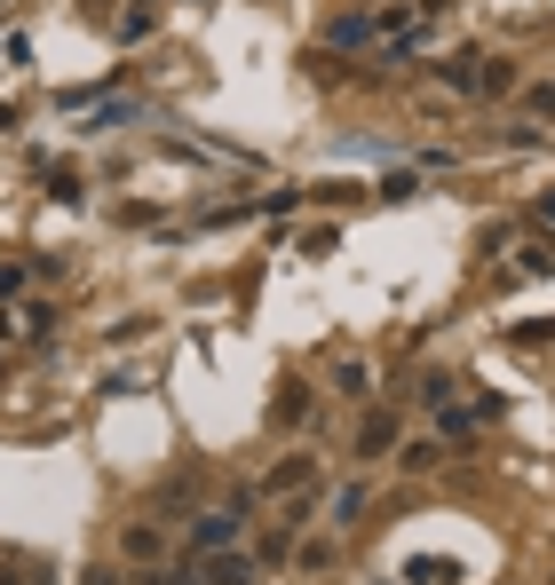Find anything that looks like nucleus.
I'll use <instances>...</instances> for the list:
<instances>
[{
    "label": "nucleus",
    "instance_id": "412c9836",
    "mask_svg": "<svg viewBox=\"0 0 555 585\" xmlns=\"http://www.w3.org/2000/svg\"><path fill=\"white\" fill-rule=\"evenodd\" d=\"M413 190H420V175H389V183H381V198H389V206H405Z\"/></svg>",
    "mask_w": 555,
    "mask_h": 585
},
{
    "label": "nucleus",
    "instance_id": "a878e982",
    "mask_svg": "<svg viewBox=\"0 0 555 585\" xmlns=\"http://www.w3.org/2000/svg\"><path fill=\"white\" fill-rule=\"evenodd\" d=\"M413 9H420V16H437V9H452V0H413Z\"/></svg>",
    "mask_w": 555,
    "mask_h": 585
},
{
    "label": "nucleus",
    "instance_id": "f3484780",
    "mask_svg": "<svg viewBox=\"0 0 555 585\" xmlns=\"http://www.w3.org/2000/svg\"><path fill=\"white\" fill-rule=\"evenodd\" d=\"M420 403H429V411L452 403V372H420Z\"/></svg>",
    "mask_w": 555,
    "mask_h": 585
},
{
    "label": "nucleus",
    "instance_id": "423d86ee",
    "mask_svg": "<svg viewBox=\"0 0 555 585\" xmlns=\"http://www.w3.org/2000/svg\"><path fill=\"white\" fill-rule=\"evenodd\" d=\"M397 452V411H366V420H357V459H389Z\"/></svg>",
    "mask_w": 555,
    "mask_h": 585
},
{
    "label": "nucleus",
    "instance_id": "f03ea898",
    "mask_svg": "<svg viewBox=\"0 0 555 585\" xmlns=\"http://www.w3.org/2000/svg\"><path fill=\"white\" fill-rule=\"evenodd\" d=\"M190 570H199V585H254V577H263V562H254V554H239V546L190 554Z\"/></svg>",
    "mask_w": 555,
    "mask_h": 585
},
{
    "label": "nucleus",
    "instance_id": "bb28decb",
    "mask_svg": "<svg viewBox=\"0 0 555 585\" xmlns=\"http://www.w3.org/2000/svg\"><path fill=\"white\" fill-rule=\"evenodd\" d=\"M0 340H9V317H0Z\"/></svg>",
    "mask_w": 555,
    "mask_h": 585
},
{
    "label": "nucleus",
    "instance_id": "dca6fc26",
    "mask_svg": "<svg viewBox=\"0 0 555 585\" xmlns=\"http://www.w3.org/2000/svg\"><path fill=\"white\" fill-rule=\"evenodd\" d=\"M547 340H555V317H540V325H516V332H508V349H547Z\"/></svg>",
    "mask_w": 555,
    "mask_h": 585
},
{
    "label": "nucleus",
    "instance_id": "6ab92c4d",
    "mask_svg": "<svg viewBox=\"0 0 555 585\" xmlns=\"http://www.w3.org/2000/svg\"><path fill=\"white\" fill-rule=\"evenodd\" d=\"M136 585H199V570H190V562H183V570H159V562H151Z\"/></svg>",
    "mask_w": 555,
    "mask_h": 585
},
{
    "label": "nucleus",
    "instance_id": "aec40b11",
    "mask_svg": "<svg viewBox=\"0 0 555 585\" xmlns=\"http://www.w3.org/2000/svg\"><path fill=\"white\" fill-rule=\"evenodd\" d=\"M278 420H310V388H286L278 396Z\"/></svg>",
    "mask_w": 555,
    "mask_h": 585
},
{
    "label": "nucleus",
    "instance_id": "9d476101",
    "mask_svg": "<svg viewBox=\"0 0 555 585\" xmlns=\"http://www.w3.org/2000/svg\"><path fill=\"white\" fill-rule=\"evenodd\" d=\"M547 269H555V230H540V237L516 246V278H547Z\"/></svg>",
    "mask_w": 555,
    "mask_h": 585
},
{
    "label": "nucleus",
    "instance_id": "1a4fd4ad",
    "mask_svg": "<svg viewBox=\"0 0 555 585\" xmlns=\"http://www.w3.org/2000/svg\"><path fill=\"white\" fill-rule=\"evenodd\" d=\"M366 506H373V483H366V475H349V483H342L334 499H325V514H334L342 530H349V523H357V514H366Z\"/></svg>",
    "mask_w": 555,
    "mask_h": 585
},
{
    "label": "nucleus",
    "instance_id": "f257e3e1",
    "mask_svg": "<svg viewBox=\"0 0 555 585\" xmlns=\"http://www.w3.org/2000/svg\"><path fill=\"white\" fill-rule=\"evenodd\" d=\"M254 506H263V491H231L222 506H207V514H190V530H183V546L190 554H215V546H239L246 538V523H254Z\"/></svg>",
    "mask_w": 555,
    "mask_h": 585
},
{
    "label": "nucleus",
    "instance_id": "7ed1b4c3",
    "mask_svg": "<svg viewBox=\"0 0 555 585\" xmlns=\"http://www.w3.org/2000/svg\"><path fill=\"white\" fill-rule=\"evenodd\" d=\"M373 40H381L373 9H342L334 24H325V56H349V48H373Z\"/></svg>",
    "mask_w": 555,
    "mask_h": 585
},
{
    "label": "nucleus",
    "instance_id": "2eb2a0df",
    "mask_svg": "<svg viewBox=\"0 0 555 585\" xmlns=\"http://www.w3.org/2000/svg\"><path fill=\"white\" fill-rule=\"evenodd\" d=\"M476 63H484V56H444L437 80H444V87H476Z\"/></svg>",
    "mask_w": 555,
    "mask_h": 585
},
{
    "label": "nucleus",
    "instance_id": "f8f14e48",
    "mask_svg": "<svg viewBox=\"0 0 555 585\" xmlns=\"http://www.w3.org/2000/svg\"><path fill=\"white\" fill-rule=\"evenodd\" d=\"M508 87H516V63H508V56H484V63H476V87H469V95H508Z\"/></svg>",
    "mask_w": 555,
    "mask_h": 585
},
{
    "label": "nucleus",
    "instance_id": "6e6552de",
    "mask_svg": "<svg viewBox=\"0 0 555 585\" xmlns=\"http://www.w3.org/2000/svg\"><path fill=\"white\" fill-rule=\"evenodd\" d=\"M119 554L127 562H159V554H167V530H159V523H127L119 530Z\"/></svg>",
    "mask_w": 555,
    "mask_h": 585
},
{
    "label": "nucleus",
    "instance_id": "39448f33",
    "mask_svg": "<svg viewBox=\"0 0 555 585\" xmlns=\"http://www.w3.org/2000/svg\"><path fill=\"white\" fill-rule=\"evenodd\" d=\"M317 475H325V467H317L310 452H293V459H278V467L263 475V491H270V499H293V491H317Z\"/></svg>",
    "mask_w": 555,
    "mask_h": 585
},
{
    "label": "nucleus",
    "instance_id": "4468645a",
    "mask_svg": "<svg viewBox=\"0 0 555 585\" xmlns=\"http://www.w3.org/2000/svg\"><path fill=\"white\" fill-rule=\"evenodd\" d=\"M293 562H302L310 577H317V570H334V538H302V546H293Z\"/></svg>",
    "mask_w": 555,
    "mask_h": 585
},
{
    "label": "nucleus",
    "instance_id": "a211bd4d",
    "mask_svg": "<svg viewBox=\"0 0 555 585\" xmlns=\"http://www.w3.org/2000/svg\"><path fill=\"white\" fill-rule=\"evenodd\" d=\"M429 467H444V443H413V452H405V475H429Z\"/></svg>",
    "mask_w": 555,
    "mask_h": 585
},
{
    "label": "nucleus",
    "instance_id": "ddd939ff",
    "mask_svg": "<svg viewBox=\"0 0 555 585\" xmlns=\"http://www.w3.org/2000/svg\"><path fill=\"white\" fill-rule=\"evenodd\" d=\"M16 317H24V332H32V340H48V332H56V317H63V308H56V301H24Z\"/></svg>",
    "mask_w": 555,
    "mask_h": 585
},
{
    "label": "nucleus",
    "instance_id": "20e7f679",
    "mask_svg": "<svg viewBox=\"0 0 555 585\" xmlns=\"http://www.w3.org/2000/svg\"><path fill=\"white\" fill-rule=\"evenodd\" d=\"M397 577H405V585H469V562H461V554H405Z\"/></svg>",
    "mask_w": 555,
    "mask_h": 585
},
{
    "label": "nucleus",
    "instance_id": "4be33fe9",
    "mask_svg": "<svg viewBox=\"0 0 555 585\" xmlns=\"http://www.w3.org/2000/svg\"><path fill=\"white\" fill-rule=\"evenodd\" d=\"M524 103H532V112H540V119H555V87H532Z\"/></svg>",
    "mask_w": 555,
    "mask_h": 585
},
{
    "label": "nucleus",
    "instance_id": "0eeeda50",
    "mask_svg": "<svg viewBox=\"0 0 555 585\" xmlns=\"http://www.w3.org/2000/svg\"><path fill=\"white\" fill-rule=\"evenodd\" d=\"M484 420H500L493 396H476V403H437V435H476Z\"/></svg>",
    "mask_w": 555,
    "mask_h": 585
},
{
    "label": "nucleus",
    "instance_id": "b1692460",
    "mask_svg": "<svg viewBox=\"0 0 555 585\" xmlns=\"http://www.w3.org/2000/svg\"><path fill=\"white\" fill-rule=\"evenodd\" d=\"M16 285H24V269H0V301H16Z\"/></svg>",
    "mask_w": 555,
    "mask_h": 585
},
{
    "label": "nucleus",
    "instance_id": "9b49d317",
    "mask_svg": "<svg viewBox=\"0 0 555 585\" xmlns=\"http://www.w3.org/2000/svg\"><path fill=\"white\" fill-rule=\"evenodd\" d=\"M325 381H334V396H349V403H366V396H373V372L357 364V356H349V364H334Z\"/></svg>",
    "mask_w": 555,
    "mask_h": 585
},
{
    "label": "nucleus",
    "instance_id": "5701e85b",
    "mask_svg": "<svg viewBox=\"0 0 555 585\" xmlns=\"http://www.w3.org/2000/svg\"><path fill=\"white\" fill-rule=\"evenodd\" d=\"M80 585H127L119 570H104V562H95V570H80Z\"/></svg>",
    "mask_w": 555,
    "mask_h": 585
},
{
    "label": "nucleus",
    "instance_id": "393cba45",
    "mask_svg": "<svg viewBox=\"0 0 555 585\" xmlns=\"http://www.w3.org/2000/svg\"><path fill=\"white\" fill-rule=\"evenodd\" d=\"M540 222H547V230H555V190H547V198H540Z\"/></svg>",
    "mask_w": 555,
    "mask_h": 585
}]
</instances>
